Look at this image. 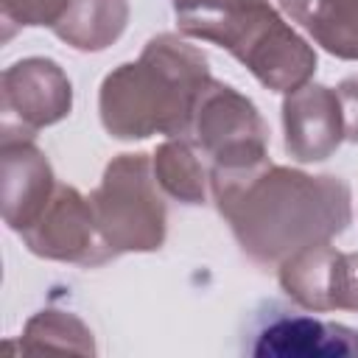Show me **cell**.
<instances>
[{
	"instance_id": "obj_18",
	"label": "cell",
	"mask_w": 358,
	"mask_h": 358,
	"mask_svg": "<svg viewBox=\"0 0 358 358\" xmlns=\"http://www.w3.org/2000/svg\"><path fill=\"white\" fill-rule=\"evenodd\" d=\"M336 95L341 101V115H344V140L358 145V76L338 81Z\"/></svg>"
},
{
	"instance_id": "obj_2",
	"label": "cell",
	"mask_w": 358,
	"mask_h": 358,
	"mask_svg": "<svg viewBox=\"0 0 358 358\" xmlns=\"http://www.w3.org/2000/svg\"><path fill=\"white\" fill-rule=\"evenodd\" d=\"M210 78L201 48L176 34H157L134 62H123L103 76L98 90L101 126L115 140L187 137Z\"/></svg>"
},
{
	"instance_id": "obj_1",
	"label": "cell",
	"mask_w": 358,
	"mask_h": 358,
	"mask_svg": "<svg viewBox=\"0 0 358 358\" xmlns=\"http://www.w3.org/2000/svg\"><path fill=\"white\" fill-rule=\"evenodd\" d=\"M210 196L241 252L266 268L333 241L352 221V193L344 179L274 165L271 157L246 171L210 173Z\"/></svg>"
},
{
	"instance_id": "obj_7",
	"label": "cell",
	"mask_w": 358,
	"mask_h": 358,
	"mask_svg": "<svg viewBox=\"0 0 358 358\" xmlns=\"http://www.w3.org/2000/svg\"><path fill=\"white\" fill-rule=\"evenodd\" d=\"M0 95L3 137H34L73 109V84L62 64L48 56H28L6 67Z\"/></svg>"
},
{
	"instance_id": "obj_10",
	"label": "cell",
	"mask_w": 358,
	"mask_h": 358,
	"mask_svg": "<svg viewBox=\"0 0 358 358\" xmlns=\"http://www.w3.org/2000/svg\"><path fill=\"white\" fill-rule=\"evenodd\" d=\"M282 145L302 165L324 162L344 143L341 101L333 87L302 84L282 98Z\"/></svg>"
},
{
	"instance_id": "obj_6",
	"label": "cell",
	"mask_w": 358,
	"mask_h": 358,
	"mask_svg": "<svg viewBox=\"0 0 358 358\" xmlns=\"http://www.w3.org/2000/svg\"><path fill=\"white\" fill-rule=\"evenodd\" d=\"M20 238L28 252L42 260L73 263L84 268L115 260L98 232L90 196H84L73 185H56L39 218L25 232H20Z\"/></svg>"
},
{
	"instance_id": "obj_8",
	"label": "cell",
	"mask_w": 358,
	"mask_h": 358,
	"mask_svg": "<svg viewBox=\"0 0 358 358\" xmlns=\"http://www.w3.org/2000/svg\"><path fill=\"white\" fill-rule=\"evenodd\" d=\"M277 280L310 313H358V252H341L330 241L308 246L277 266Z\"/></svg>"
},
{
	"instance_id": "obj_12",
	"label": "cell",
	"mask_w": 358,
	"mask_h": 358,
	"mask_svg": "<svg viewBox=\"0 0 358 358\" xmlns=\"http://www.w3.org/2000/svg\"><path fill=\"white\" fill-rule=\"evenodd\" d=\"M313 45L336 59L358 62V0H277Z\"/></svg>"
},
{
	"instance_id": "obj_14",
	"label": "cell",
	"mask_w": 358,
	"mask_h": 358,
	"mask_svg": "<svg viewBox=\"0 0 358 358\" xmlns=\"http://www.w3.org/2000/svg\"><path fill=\"white\" fill-rule=\"evenodd\" d=\"M157 185L179 204L199 207L210 196V168L190 137H168L151 154Z\"/></svg>"
},
{
	"instance_id": "obj_17",
	"label": "cell",
	"mask_w": 358,
	"mask_h": 358,
	"mask_svg": "<svg viewBox=\"0 0 358 358\" xmlns=\"http://www.w3.org/2000/svg\"><path fill=\"white\" fill-rule=\"evenodd\" d=\"M173 3V14H176V25L182 36H190L199 25L213 22L218 17H227L232 11H241L252 3L260 0H171Z\"/></svg>"
},
{
	"instance_id": "obj_3",
	"label": "cell",
	"mask_w": 358,
	"mask_h": 358,
	"mask_svg": "<svg viewBox=\"0 0 358 358\" xmlns=\"http://www.w3.org/2000/svg\"><path fill=\"white\" fill-rule=\"evenodd\" d=\"M190 39L213 42L232 53L266 90L291 92L308 84L316 73L313 45L294 31L268 0L252 3L241 11L199 25Z\"/></svg>"
},
{
	"instance_id": "obj_16",
	"label": "cell",
	"mask_w": 358,
	"mask_h": 358,
	"mask_svg": "<svg viewBox=\"0 0 358 358\" xmlns=\"http://www.w3.org/2000/svg\"><path fill=\"white\" fill-rule=\"evenodd\" d=\"M70 0H0L3 22L17 28H53Z\"/></svg>"
},
{
	"instance_id": "obj_15",
	"label": "cell",
	"mask_w": 358,
	"mask_h": 358,
	"mask_svg": "<svg viewBox=\"0 0 358 358\" xmlns=\"http://www.w3.org/2000/svg\"><path fill=\"white\" fill-rule=\"evenodd\" d=\"M20 350L25 352H78V355H95V338L92 330L70 310L45 308L34 313L20 336Z\"/></svg>"
},
{
	"instance_id": "obj_9",
	"label": "cell",
	"mask_w": 358,
	"mask_h": 358,
	"mask_svg": "<svg viewBox=\"0 0 358 358\" xmlns=\"http://www.w3.org/2000/svg\"><path fill=\"white\" fill-rule=\"evenodd\" d=\"M246 352L257 358H358V330L268 305Z\"/></svg>"
},
{
	"instance_id": "obj_5",
	"label": "cell",
	"mask_w": 358,
	"mask_h": 358,
	"mask_svg": "<svg viewBox=\"0 0 358 358\" xmlns=\"http://www.w3.org/2000/svg\"><path fill=\"white\" fill-rule=\"evenodd\" d=\"M210 173H235L268 159V126L235 87L210 78L199 95L190 134Z\"/></svg>"
},
{
	"instance_id": "obj_4",
	"label": "cell",
	"mask_w": 358,
	"mask_h": 358,
	"mask_svg": "<svg viewBox=\"0 0 358 358\" xmlns=\"http://www.w3.org/2000/svg\"><path fill=\"white\" fill-rule=\"evenodd\" d=\"M90 204L112 257L162 249L168 207L154 176L151 154L134 151L112 157L98 187L90 193Z\"/></svg>"
},
{
	"instance_id": "obj_13",
	"label": "cell",
	"mask_w": 358,
	"mask_h": 358,
	"mask_svg": "<svg viewBox=\"0 0 358 358\" xmlns=\"http://www.w3.org/2000/svg\"><path fill=\"white\" fill-rule=\"evenodd\" d=\"M126 25L129 0H70L64 17L50 31L81 53H98L115 45Z\"/></svg>"
},
{
	"instance_id": "obj_11",
	"label": "cell",
	"mask_w": 358,
	"mask_h": 358,
	"mask_svg": "<svg viewBox=\"0 0 358 358\" xmlns=\"http://www.w3.org/2000/svg\"><path fill=\"white\" fill-rule=\"evenodd\" d=\"M0 201L3 221L14 232H25L56 190L53 168L34 137L0 140Z\"/></svg>"
}]
</instances>
